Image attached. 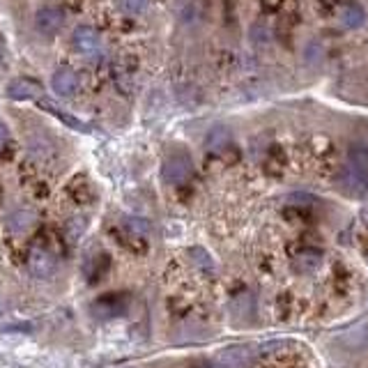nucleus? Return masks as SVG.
<instances>
[{
	"label": "nucleus",
	"mask_w": 368,
	"mask_h": 368,
	"mask_svg": "<svg viewBox=\"0 0 368 368\" xmlns=\"http://www.w3.org/2000/svg\"><path fill=\"white\" fill-rule=\"evenodd\" d=\"M83 230H86V221L83 219H72L69 221V228H67V233H69V240L72 242H77L81 235H83Z\"/></svg>",
	"instance_id": "18"
},
{
	"label": "nucleus",
	"mask_w": 368,
	"mask_h": 368,
	"mask_svg": "<svg viewBox=\"0 0 368 368\" xmlns=\"http://www.w3.org/2000/svg\"><path fill=\"white\" fill-rule=\"evenodd\" d=\"M5 143H7V129L5 125H0V150L5 147Z\"/></svg>",
	"instance_id": "20"
},
{
	"label": "nucleus",
	"mask_w": 368,
	"mask_h": 368,
	"mask_svg": "<svg viewBox=\"0 0 368 368\" xmlns=\"http://www.w3.org/2000/svg\"><path fill=\"white\" fill-rule=\"evenodd\" d=\"M201 368H207V366H201Z\"/></svg>",
	"instance_id": "21"
},
{
	"label": "nucleus",
	"mask_w": 368,
	"mask_h": 368,
	"mask_svg": "<svg viewBox=\"0 0 368 368\" xmlns=\"http://www.w3.org/2000/svg\"><path fill=\"white\" fill-rule=\"evenodd\" d=\"M230 140H233V134H230V129L228 127H223V125H216L210 129V134H207V150L210 152H223L225 147L230 145Z\"/></svg>",
	"instance_id": "10"
},
{
	"label": "nucleus",
	"mask_w": 368,
	"mask_h": 368,
	"mask_svg": "<svg viewBox=\"0 0 368 368\" xmlns=\"http://www.w3.org/2000/svg\"><path fill=\"white\" fill-rule=\"evenodd\" d=\"M65 26V14L60 7H42L35 14V28L42 35H55Z\"/></svg>",
	"instance_id": "4"
},
{
	"label": "nucleus",
	"mask_w": 368,
	"mask_h": 368,
	"mask_svg": "<svg viewBox=\"0 0 368 368\" xmlns=\"http://www.w3.org/2000/svg\"><path fill=\"white\" fill-rule=\"evenodd\" d=\"M55 256L46 249V247H33L30 253H28V269L33 272V277L37 279H49L55 274Z\"/></svg>",
	"instance_id": "2"
},
{
	"label": "nucleus",
	"mask_w": 368,
	"mask_h": 368,
	"mask_svg": "<svg viewBox=\"0 0 368 368\" xmlns=\"http://www.w3.org/2000/svg\"><path fill=\"white\" fill-rule=\"evenodd\" d=\"M72 44L79 53L92 55L99 51V35L94 33L90 26H79L72 35Z\"/></svg>",
	"instance_id": "7"
},
{
	"label": "nucleus",
	"mask_w": 368,
	"mask_h": 368,
	"mask_svg": "<svg viewBox=\"0 0 368 368\" xmlns=\"http://www.w3.org/2000/svg\"><path fill=\"white\" fill-rule=\"evenodd\" d=\"M343 23L347 28H359L364 23V9L362 7H347L343 12Z\"/></svg>",
	"instance_id": "15"
},
{
	"label": "nucleus",
	"mask_w": 368,
	"mask_h": 368,
	"mask_svg": "<svg viewBox=\"0 0 368 368\" xmlns=\"http://www.w3.org/2000/svg\"><path fill=\"white\" fill-rule=\"evenodd\" d=\"M194 175V164L191 159L180 155V157H168L164 164V180L168 184H184L189 177Z\"/></svg>",
	"instance_id": "3"
},
{
	"label": "nucleus",
	"mask_w": 368,
	"mask_h": 368,
	"mask_svg": "<svg viewBox=\"0 0 368 368\" xmlns=\"http://www.w3.org/2000/svg\"><path fill=\"white\" fill-rule=\"evenodd\" d=\"M111 267V258L106 253H97V256H92L88 262H86V274H88V281L94 283L99 281L104 274H106V269Z\"/></svg>",
	"instance_id": "12"
},
{
	"label": "nucleus",
	"mask_w": 368,
	"mask_h": 368,
	"mask_svg": "<svg viewBox=\"0 0 368 368\" xmlns=\"http://www.w3.org/2000/svg\"><path fill=\"white\" fill-rule=\"evenodd\" d=\"M35 223H37V214L33 210H18V212H14L12 216H9V221H7L9 230H12L14 235L28 233Z\"/></svg>",
	"instance_id": "11"
},
{
	"label": "nucleus",
	"mask_w": 368,
	"mask_h": 368,
	"mask_svg": "<svg viewBox=\"0 0 368 368\" xmlns=\"http://www.w3.org/2000/svg\"><path fill=\"white\" fill-rule=\"evenodd\" d=\"M145 5H147V0H120L122 12H127V14H138V12H143Z\"/></svg>",
	"instance_id": "17"
},
{
	"label": "nucleus",
	"mask_w": 368,
	"mask_h": 368,
	"mask_svg": "<svg viewBox=\"0 0 368 368\" xmlns=\"http://www.w3.org/2000/svg\"><path fill=\"white\" fill-rule=\"evenodd\" d=\"M7 94L12 99H16V101H28V99H40L42 97V90L30 79H18V81L9 83Z\"/></svg>",
	"instance_id": "8"
},
{
	"label": "nucleus",
	"mask_w": 368,
	"mask_h": 368,
	"mask_svg": "<svg viewBox=\"0 0 368 368\" xmlns=\"http://www.w3.org/2000/svg\"><path fill=\"white\" fill-rule=\"evenodd\" d=\"M338 189L350 198H362L368 191V171H362V168L347 164L341 177H338Z\"/></svg>",
	"instance_id": "1"
},
{
	"label": "nucleus",
	"mask_w": 368,
	"mask_h": 368,
	"mask_svg": "<svg viewBox=\"0 0 368 368\" xmlns=\"http://www.w3.org/2000/svg\"><path fill=\"white\" fill-rule=\"evenodd\" d=\"M37 104H40V108H46V111H49V113H53L55 118L65 120V122H67V125H69L72 129H81V131H86V125H81V122H79L77 118H72L69 113H65V111H60V108L51 106V101L46 99V97H40V99H37Z\"/></svg>",
	"instance_id": "14"
},
{
	"label": "nucleus",
	"mask_w": 368,
	"mask_h": 368,
	"mask_svg": "<svg viewBox=\"0 0 368 368\" xmlns=\"http://www.w3.org/2000/svg\"><path fill=\"white\" fill-rule=\"evenodd\" d=\"M127 308V297L125 295H104L92 304V313L94 318H113L120 316L122 311Z\"/></svg>",
	"instance_id": "5"
},
{
	"label": "nucleus",
	"mask_w": 368,
	"mask_h": 368,
	"mask_svg": "<svg viewBox=\"0 0 368 368\" xmlns=\"http://www.w3.org/2000/svg\"><path fill=\"white\" fill-rule=\"evenodd\" d=\"M290 203H313V196H308V194H292Z\"/></svg>",
	"instance_id": "19"
},
{
	"label": "nucleus",
	"mask_w": 368,
	"mask_h": 368,
	"mask_svg": "<svg viewBox=\"0 0 368 368\" xmlns=\"http://www.w3.org/2000/svg\"><path fill=\"white\" fill-rule=\"evenodd\" d=\"M51 86H53V92L60 94V97H72V94L79 90V77H77V72L69 69V67H60L58 72H53Z\"/></svg>",
	"instance_id": "6"
},
{
	"label": "nucleus",
	"mask_w": 368,
	"mask_h": 368,
	"mask_svg": "<svg viewBox=\"0 0 368 368\" xmlns=\"http://www.w3.org/2000/svg\"><path fill=\"white\" fill-rule=\"evenodd\" d=\"M347 164L362 168V171H368V145L357 140V143L347 147Z\"/></svg>",
	"instance_id": "13"
},
{
	"label": "nucleus",
	"mask_w": 368,
	"mask_h": 368,
	"mask_svg": "<svg viewBox=\"0 0 368 368\" xmlns=\"http://www.w3.org/2000/svg\"><path fill=\"white\" fill-rule=\"evenodd\" d=\"M67 196L72 198L74 203H79V205H88L92 203V186L90 182L86 180V175H74L72 180L67 182Z\"/></svg>",
	"instance_id": "9"
},
{
	"label": "nucleus",
	"mask_w": 368,
	"mask_h": 368,
	"mask_svg": "<svg viewBox=\"0 0 368 368\" xmlns=\"http://www.w3.org/2000/svg\"><path fill=\"white\" fill-rule=\"evenodd\" d=\"M125 228L129 230V235H136V238H145L150 233V223L143 219H127L125 221Z\"/></svg>",
	"instance_id": "16"
}]
</instances>
